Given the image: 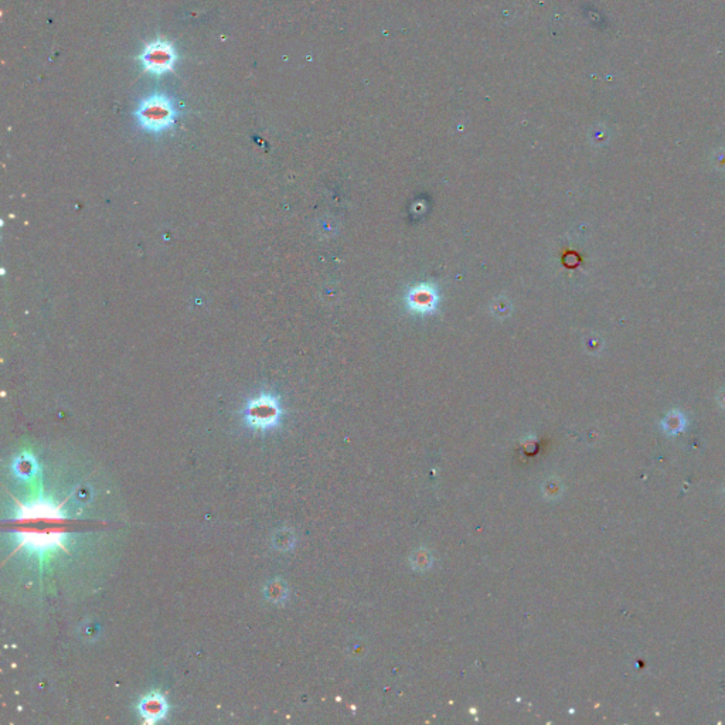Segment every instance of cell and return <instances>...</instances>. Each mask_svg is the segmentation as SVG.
I'll return each mask as SVG.
<instances>
[{"label":"cell","instance_id":"7a4b0ae2","mask_svg":"<svg viewBox=\"0 0 725 725\" xmlns=\"http://www.w3.org/2000/svg\"><path fill=\"white\" fill-rule=\"evenodd\" d=\"M138 62L147 73L162 77L175 71L179 62V53L171 41L158 37L143 47L138 55Z\"/></svg>","mask_w":725,"mask_h":725},{"label":"cell","instance_id":"3957f363","mask_svg":"<svg viewBox=\"0 0 725 725\" xmlns=\"http://www.w3.org/2000/svg\"><path fill=\"white\" fill-rule=\"evenodd\" d=\"M282 411L278 398L270 393H261L251 398L244 410V418L249 428L265 431L274 428L281 420Z\"/></svg>","mask_w":725,"mask_h":725},{"label":"cell","instance_id":"6da1fadb","mask_svg":"<svg viewBox=\"0 0 725 725\" xmlns=\"http://www.w3.org/2000/svg\"><path fill=\"white\" fill-rule=\"evenodd\" d=\"M133 115L140 129L148 133L160 135L176 125L179 111L175 100L170 95L153 93L138 104Z\"/></svg>","mask_w":725,"mask_h":725},{"label":"cell","instance_id":"277c9868","mask_svg":"<svg viewBox=\"0 0 725 725\" xmlns=\"http://www.w3.org/2000/svg\"><path fill=\"white\" fill-rule=\"evenodd\" d=\"M407 302L413 310L425 313V312H431L435 309L438 302V296H437V292L433 291V288L428 285H421L413 289L408 295Z\"/></svg>","mask_w":725,"mask_h":725},{"label":"cell","instance_id":"5b68a950","mask_svg":"<svg viewBox=\"0 0 725 725\" xmlns=\"http://www.w3.org/2000/svg\"><path fill=\"white\" fill-rule=\"evenodd\" d=\"M139 710L144 718L149 722H153L160 719L166 714L167 704L160 694L152 693L148 697H144V700L139 706Z\"/></svg>","mask_w":725,"mask_h":725}]
</instances>
